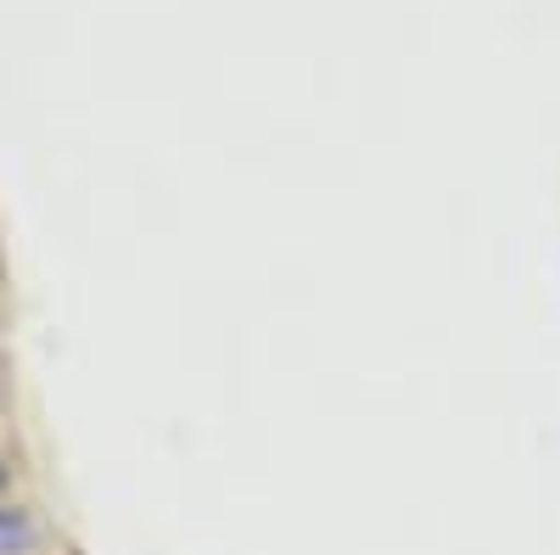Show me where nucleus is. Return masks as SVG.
I'll use <instances>...</instances> for the list:
<instances>
[{
  "label": "nucleus",
  "mask_w": 560,
  "mask_h": 555,
  "mask_svg": "<svg viewBox=\"0 0 560 555\" xmlns=\"http://www.w3.org/2000/svg\"><path fill=\"white\" fill-rule=\"evenodd\" d=\"M28 539H34V528H28V517H23V511H0V555L23 550Z\"/></svg>",
  "instance_id": "f257e3e1"
}]
</instances>
